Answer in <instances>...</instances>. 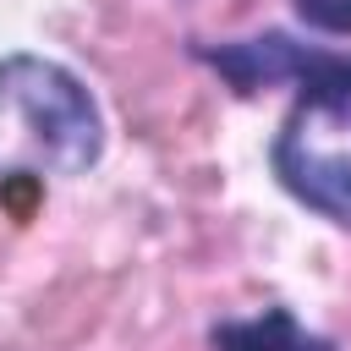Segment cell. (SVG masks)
<instances>
[{
    "label": "cell",
    "mask_w": 351,
    "mask_h": 351,
    "mask_svg": "<svg viewBox=\"0 0 351 351\" xmlns=\"http://www.w3.org/2000/svg\"><path fill=\"white\" fill-rule=\"evenodd\" d=\"M0 104L22 115L60 176H88L104 159V110L71 66L33 49L0 55Z\"/></svg>",
    "instance_id": "1"
},
{
    "label": "cell",
    "mask_w": 351,
    "mask_h": 351,
    "mask_svg": "<svg viewBox=\"0 0 351 351\" xmlns=\"http://www.w3.org/2000/svg\"><path fill=\"white\" fill-rule=\"evenodd\" d=\"M296 22L329 38H351V0H291Z\"/></svg>",
    "instance_id": "5"
},
{
    "label": "cell",
    "mask_w": 351,
    "mask_h": 351,
    "mask_svg": "<svg viewBox=\"0 0 351 351\" xmlns=\"http://www.w3.org/2000/svg\"><path fill=\"white\" fill-rule=\"evenodd\" d=\"M269 170L302 208L351 230V121L291 99V115L269 143Z\"/></svg>",
    "instance_id": "3"
},
{
    "label": "cell",
    "mask_w": 351,
    "mask_h": 351,
    "mask_svg": "<svg viewBox=\"0 0 351 351\" xmlns=\"http://www.w3.org/2000/svg\"><path fill=\"white\" fill-rule=\"evenodd\" d=\"M192 55L241 99L263 88H291L296 99L351 121V55L296 44L291 33H252V38H225V44H192Z\"/></svg>",
    "instance_id": "2"
},
{
    "label": "cell",
    "mask_w": 351,
    "mask_h": 351,
    "mask_svg": "<svg viewBox=\"0 0 351 351\" xmlns=\"http://www.w3.org/2000/svg\"><path fill=\"white\" fill-rule=\"evenodd\" d=\"M208 351H340V346L307 329L291 307H263L247 318H219L208 329Z\"/></svg>",
    "instance_id": "4"
}]
</instances>
